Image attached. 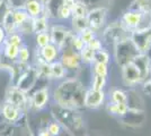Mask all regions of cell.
<instances>
[{"mask_svg": "<svg viewBox=\"0 0 151 136\" xmlns=\"http://www.w3.org/2000/svg\"><path fill=\"white\" fill-rule=\"evenodd\" d=\"M85 93L86 91L78 79H67L54 91V99L63 108L77 109L85 105Z\"/></svg>", "mask_w": 151, "mask_h": 136, "instance_id": "6da1fadb", "label": "cell"}, {"mask_svg": "<svg viewBox=\"0 0 151 136\" xmlns=\"http://www.w3.org/2000/svg\"><path fill=\"white\" fill-rule=\"evenodd\" d=\"M140 52L133 44L131 39L122 41L120 43L114 45V59L116 60L117 65L121 68L125 65L132 63L135 57H138Z\"/></svg>", "mask_w": 151, "mask_h": 136, "instance_id": "7a4b0ae2", "label": "cell"}, {"mask_svg": "<svg viewBox=\"0 0 151 136\" xmlns=\"http://www.w3.org/2000/svg\"><path fill=\"white\" fill-rule=\"evenodd\" d=\"M131 32L127 31L121 22H114L108 25L103 33V41L107 44H117L124 40L130 39Z\"/></svg>", "mask_w": 151, "mask_h": 136, "instance_id": "3957f363", "label": "cell"}, {"mask_svg": "<svg viewBox=\"0 0 151 136\" xmlns=\"http://www.w3.org/2000/svg\"><path fill=\"white\" fill-rule=\"evenodd\" d=\"M107 13L108 10L105 7H98V8H94L93 10H89L86 16L89 28L93 30L94 32H97L101 27H104V25L106 24Z\"/></svg>", "mask_w": 151, "mask_h": 136, "instance_id": "277c9868", "label": "cell"}, {"mask_svg": "<svg viewBox=\"0 0 151 136\" xmlns=\"http://www.w3.org/2000/svg\"><path fill=\"white\" fill-rule=\"evenodd\" d=\"M72 36H73V33H71V31L62 25H55L51 28V43L55 45L58 49L63 48V45L67 42L71 43Z\"/></svg>", "mask_w": 151, "mask_h": 136, "instance_id": "5b68a950", "label": "cell"}, {"mask_svg": "<svg viewBox=\"0 0 151 136\" xmlns=\"http://www.w3.org/2000/svg\"><path fill=\"white\" fill-rule=\"evenodd\" d=\"M142 18H143V14L142 13L127 9L125 13L122 15L120 22L123 24V26L127 31H130L132 33L138 31V28L140 27V24L142 22Z\"/></svg>", "mask_w": 151, "mask_h": 136, "instance_id": "8992f818", "label": "cell"}, {"mask_svg": "<svg viewBox=\"0 0 151 136\" xmlns=\"http://www.w3.org/2000/svg\"><path fill=\"white\" fill-rule=\"evenodd\" d=\"M130 39L140 53H148L151 47V30L143 32H132Z\"/></svg>", "mask_w": 151, "mask_h": 136, "instance_id": "52a82bcc", "label": "cell"}, {"mask_svg": "<svg viewBox=\"0 0 151 136\" xmlns=\"http://www.w3.org/2000/svg\"><path fill=\"white\" fill-rule=\"evenodd\" d=\"M122 76L124 83L127 85H135L142 82L141 74L133 63H130L124 67H122Z\"/></svg>", "mask_w": 151, "mask_h": 136, "instance_id": "ba28073f", "label": "cell"}, {"mask_svg": "<svg viewBox=\"0 0 151 136\" xmlns=\"http://www.w3.org/2000/svg\"><path fill=\"white\" fill-rule=\"evenodd\" d=\"M105 100V92L104 91H97L89 89L85 93V107L90 109H96L101 105Z\"/></svg>", "mask_w": 151, "mask_h": 136, "instance_id": "9c48e42d", "label": "cell"}, {"mask_svg": "<svg viewBox=\"0 0 151 136\" xmlns=\"http://www.w3.org/2000/svg\"><path fill=\"white\" fill-rule=\"evenodd\" d=\"M62 65L64 66V68H69V69H75L78 68L81 59H80V55L79 52L72 50L71 48H65L63 50V53L61 56V60Z\"/></svg>", "mask_w": 151, "mask_h": 136, "instance_id": "30bf717a", "label": "cell"}, {"mask_svg": "<svg viewBox=\"0 0 151 136\" xmlns=\"http://www.w3.org/2000/svg\"><path fill=\"white\" fill-rule=\"evenodd\" d=\"M134 65L137 66V68L139 69L140 74H141V78L142 81H145V78L149 76L150 74V60L147 53H140L138 57H135L134 60L132 61Z\"/></svg>", "mask_w": 151, "mask_h": 136, "instance_id": "8fae6325", "label": "cell"}, {"mask_svg": "<svg viewBox=\"0 0 151 136\" xmlns=\"http://www.w3.org/2000/svg\"><path fill=\"white\" fill-rule=\"evenodd\" d=\"M8 102L13 103L14 105H16L19 109H23L26 104V97L24 94V92L19 89L13 87L8 93Z\"/></svg>", "mask_w": 151, "mask_h": 136, "instance_id": "7c38bea8", "label": "cell"}, {"mask_svg": "<svg viewBox=\"0 0 151 136\" xmlns=\"http://www.w3.org/2000/svg\"><path fill=\"white\" fill-rule=\"evenodd\" d=\"M24 6L26 8L27 15H29L31 17H34V18L40 17V14L44 9V5L40 0H28Z\"/></svg>", "mask_w": 151, "mask_h": 136, "instance_id": "4fadbf2b", "label": "cell"}, {"mask_svg": "<svg viewBox=\"0 0 151 136\" xmlns=\"http://www.w3.org/2000/svg\"><path fill=\"white\" fill-rule=\"evenodd\" d=\"M2 115L9 121H16L20 116V109L10 102H6L2 105Z\"/></svg>", "mask_w": 151, "mask_h": 136, "instance_id": "5bb4252c", "label": "cell"}, {"mask_svg": "<svg viewBox=\"0 0 151 136\" xmlns=\"http://www.w3.org/2000/svg\"><path fill=\"white\" fill-rule=\"evenodd\" d=\"M58 49L54 44H47L44 48H41V56L43 58V63H46V64H51L53 63L55 58H57L58 55Z\"/></svg>", "mask_w": 151, "mask_h": 136, "instance_id": "9a60e30c", "label": "cell"}, {"mask_svg": "<svg viewBox=\"0 0 151 136\" xmlns=\"http://www.w3.org/2000/svg\"><path fill=\"white\" fill-rule=\"evenodd\" d=\"M47 100H49V90L47 89L38 90L33 97V105L36 109H41L45 105Z\"/></svg>", "mask_w": 151, "mask_h": 136, "instance_id": "2e32d148", "label": "cell"}, {"mask_svg": "<svg viewBox=\"0 0 151 136\" xmlns=\"http://www.w3.org/2000/svg\"><path fill=\"white\" fill-rule=\"evenodd\" d=\"M129 9L142 14L151 13V0H134L130 5Z\"/></svg>", "mask_w": 151, "mask_h": 136, "instance_id": "e0dca14e", "label": "cell"}, {"mask_svg": "<svg viewBox=\"0 0 151 136\" xmlns=\"http://www.w3.org/2000/svg\"><path fill=\"white\" fill-rule=\"evenodd\" d=\"M88 8L82 2L81 0H77L75 5L71 8V17H78V18H83L88 14Z\"/></svg>", "mask_w": 151, "mask_h": 136, "instance_id": "ac0fdd59", "label": "cell"}, {"mask_svg": "<svg viewBox=\"0 0 151 136\" xmlns=\"http://www.w3.org/2000/svg\"><path fill=\"white\" fill-rule=\"evenodd\" d=\"M51 67V78L54 79H60V78L64 77L65 75V68L62 65L61 61H53L50 64Z\"/></svg>", "mask_w": 151, "mask_h": 136, "instance_id": "d6986e66", "label": "cell"}, {"mask_svg": "<svg viewBox=\"0 0 151 136\" xmlns=\"http://www.w3.org/2000/svg\"><path fill=\"white\" fill-rule=\"evenodd\" d=\"M33 32L36 34L47 32V18L45 16L36 17L33 20Z\"/></svg>", "mask_w": 151, "mask_h": 136, "instance_id": "ffe728a7", "label": "cell"}, {"mask_svg": "<svg viewBox=\"0 0 151 136\" xmlns=\"http://www.w3.org/2000/svg\"><path fill=\"white\" fill-rule=\"evenodd\" d=\"M80 55V59H81L82 63L85 64H94L95 61V51L89 48L88 45H85L82 48V50L79 52Z\"/></svg>", "mask_w": 151, "mask_h": 136, "instance_id": "44dd1931", "label": "cell"}, {"mask_svg": "<svg viewBox=\"0 0 151 136\" xmlns=\"http://www.w3.org/2000/svg\"><path fill=\"white\" fill-rule=\"evenodd\" d=\"M2 25H4V31L8 32L9 34L14 33V30L16 27V23H15V20H14V14L12 10H9L6 14V16L4 17Z\"/></svg>", "mask_w": 151, "mask_h": 136, "instance_id": "7402d4cb", "label": "cell"}, {"mask_svg": "<svg viewBox=\"0 0 151 136\" xmlns=\"http://www.w3.org/2000/svg\"><path fill=\"white\" fill-rule=\"evenodd\" d=\"M71 22H72V28H73V33L75 34H79V33H81L83 30H86L88 27L86 17H83V18L72 17Z\"/></svg>", "mask_w": 151, "mask_h": 136, "instance_id": "603a6c76", "label": "cell"}, {"mask_svg": "<svg viewBox=\"0 0 151 136\" xmlns=\"http://www.w3.org/2000/svg\"><path fill=\"white\" fill-rule=\"evenodd\" d=\"M111 97H112V102L113 103H127V95L124 91L116 89L113 90L111 93Z\"/></svg>", "mask_w": 151, "mask_h": 136, "instance_id": "cb8c5ba5", "label": "cell"}, {"mask_svg": "<svg viewBox=\"0 0 151 136\" xmlns=\"http://www.w3.org/2000/svg\"><path fill=\"white\" fill-rule=\"evenodd\" d=\"M111 61V55L109 52L105 50L104 48L101 50L95 51V61L94 63H101V64H105L108 65V63Z\"/></svg>", "mask_w": 151, "mask_h": 136, "instance_id": "d4e9b609", "label": "cell"}, {"mask_svg": "<svg viewBox=\"0 0 151 136\" xmlns=\"http://www.w3.org/2000/svg\"><path fill=\"white\" fill-rule=\"evenodd\" d=\"M105 85H106V77H103V76L94 74L93 83H91V89L97 91H103V89L105 87Z\"/></svg>", "mask_w": 151, "mask_h": 136, "instance_id": "484cf974", "label": "cell"}, {"mask_svg": "<svg viewBox=\"0 0 151 136\" xmlns=\"http://www.w3.org/2000/svg\"><path fill=\"white\" fill-rule=\"evenodd\" d=\"M71 49L72 50H75L77 52H80L82 50V48L85 47V43H83V41L81 40V38L78 35V34H75L73 33V36H72V39H71Z\"/></svg>", "mask_w": 151, "mask_h": 136, "instance_id": "4316f807", "label": "cell"}, {"mask_svg": "<svg viewBox=\"0 0 151 136\" xmlns=\"http://www.w3.org/2000/svg\"><path fill=\"white\" fill-rule=\"evenodd\" d=\"M36 43L40 48H44L47 44L51 43V38L50 34L47 32H43V33H38L36 35Z\"/></svg>", "mask_w": 151, "mask_h": 136, "instance_id": "83f0119b", "label": "cell"}, {"mask_svg": "<svg viewBox=\"0 0 151 136\" xmlns=\"http://www.w3.org/2000/svg\"><path fill=\"white\" fill-rule=\"evenodd\" d=\"M78 35L81 38V40L83 41L85 44H88L91 40L94 39V38H96V32H94L93 30H90L89 27H87L86 30H83V31H82L81 33H79Z\"/></svg>", "mask_w": 151, "mask_h": 136, "instance_id": "f1b7e54d", "label": "cell"}, {"mask_svg": "<svg viewBox=\"0 0 151 136\" xmlns=\"http://www.w3.org/2000/svg\"><path fill=\"white\" fill-rule=\"evenodd\" d=\"M94 74L103 77H107L108 75V66L101 63H94Z\"/></svg>", "mask_w": 151, "mask_h": 136, "instance_id": "f546056e", "label": "cell"}, {"mask_svg": "<svg viewBox=\"0 0 151 136\" xmlns=\"http://www.w3.org/2000/svg\"><path fill=\"white\" fill-rule=\"evenodd\" d=\"M13 14H14V20H15L16 26L22 25V24H23V23H24L27 18H28V15H27V13H26V12H23V10H19V9H17V10L13 12Z\"/></svg>", "mask_w": 151, "mask_h": 136, "instance_id": "4dcf8cb0", "label": "cell"}, {"mask_svg": "<svg viewBox=\"0 0 151 136\" xmlns=\"http://www.w3.org/2000/svg\"><path fill=\"white\" fill-rule=\"evenodd\" d=\"M18 51H19L18 47L7 44L6 50H5V53H6V56L9 59H16V58H17V56H18Z\"/></svg>", "mask_w": 151, "mask_h": 136, "instance_id": "1f68e13d", "label": "cell"}, {"mask_svg": "<svg viewBox=\"0 0 151 136\" xmlns=\"http://www.w3.org/2000/svg\"><path fill=\"white\" fill-rule=\"evenodd\" d=\"M57 16L60 17V18H62V20H68L69 17H71V9H70L69 7L62 5V6L59 8Z\"/></svg>", "mask_w": 151, "mask_h": 136, "instance_id": "d6a6232c", "label": "cell"}, {"mask_svg": "<svg viewBox=\"0 0 151 136\" xmlns=\"http://www.w3.org/2000/svg\"><path fill=\"white\" fill-rule=\"evenodd\" d=\"M7 44L9 45H15V47H18L22 44V39H20V36H19L18 34H16V33H12L10 35H9V38L7 40Z\"/></svg>", "mask_w": 151, "mask_h": 136, "instance_id": "836d02e7", "label": "cell"}, {"mask_svg": "<svg viewBox=\"0 0 151 136\" xmlns=\"http://www.w3.org/2000/svg\"><path fill=\"white\" fill-rule=\"evenodd\" d=\"M86 45H88L89 48H91L94 51H98V50H101V49H103V42H101V40H99L97 36L94 38V39L89 42L88 44H86Z\"/></svg>", "mask_w": 151, "mask_h": 136, "instance_id": "e575fe53", "label": "cell"}, {"mask_svg": "<svg viewBox=\"0 0 151 136\" xmlns=\"http://www.w3.org/2000/svg\"><path fill=\"white\" fill-rule=\"evenodd\" d=\"M18 57H19L20 63H26V61L28 60V58H29V52H28V50H27V48H26V47H22V48H19Z\"/></svg>", "mask_w": 151, "mask_h": 136, "instance_id": "d590c367", "label": "cell"}, {"mask_svg": "<svg viewBox=\"0 0 151 136\" xmlns=\"http://www.w3.org/2000/svg\"><path fill=\"white\" fill-rule=\"evenodd\" d=\"M127 111H129V105H127V103L116 104V115L117 116H125L126 113H127Z\"/></svg>", "mask_w": 151, "mask_h": 136, "instance_id": "8d00e7d4", "label": "cell"}, {"mask_svg": "<svg viewBox=\"0 0 151 136\" xmlns=\"http://www.w3.org/2000/svg\"><path fill=\"white\" fill-rule=\"evenodd\" d=\"M47 132L51 134V136L59 135V133H60V126H59V124L57 123L50 124L49 125V128H47Z\"/></svg>", "mask_w": 151, "mask_h": 136, "instance_id": "74e56055", "label": "cell"}, {"mask_svg": "<svg viewBox=\"0 0 151 136\" xmlns=\"http://www.w3.org/2000/svg\"><path fill=\"white\" fill-rule=\"evenodd\" d=\"M107 111L112 115H116V104L111 102L109 104H107Z\"/></svg>", "mask_w": 151, "mask_h": 136, "instance_id": "f35d334b", "label": "cell"}, {"mask_svg": "<svg viewBox=\"0 0 151 136\" xmlns=\"http://www.w3.org/2000/svg\"><path fill=\"white\" fill-rule=\"evenodd\" d=\"M5 31H4V28L2 27H0V43L2 42V40H4V38H5Z\"/></svg>", "mask_w": 151, "mask_h": 136, "instance_id": "ab89813d", "label": "cell"}, {"mask_svg": "<svg viewBox=\"0 0 151 136\" xmlns=\"http://www.w3.org/2000/svg\"><path fill=\"white\" fill-rule=\"evenodd\" d=\"M38 136H51V134L47 132V130H43V132H41V133H40V135Z\"/></svg>", "mask_w": 151, "mask_h": 136, "instance_id": "60d3db41", "label": "cell"}, {"mask_svg": "<svg viewBox=\"0 0 151 136\" xmlns=\"http://www.w3.org/2000/svg\"><path fill=\"white\" fill-rule=\"evenodd\" d=\"M148 84L150 85V87H151V79H150V81H149V83H148Z\"/></svg>", "mask_w": 151, "mask_h": 136, "instance_id": "b9f144b4", "label": "cell"}, {"mask_svg": "<svg viewBox=\"0 0 151 136\" xmlns=\"http://www.w3.org/2000/svg\"><path fill=\"white\" fill-rule=\"evenodd\" d=\"M2 1H4V0H0V4H1V2H2Z\"/></svg>", "mask_w": 151, "mask_h": 136, "instance_id": "7bdbcfd3", "label": "cell"}]
</instances>
